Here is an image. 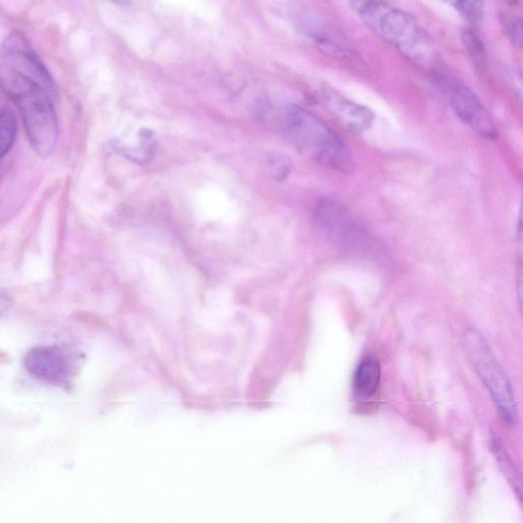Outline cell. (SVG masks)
Segmentation results:
<instances>
[{
	"mask_svg": "<svg viewBox=\"0 0 523 523\" xmlns=\"http://www.w3.org/2000/svg\"><path fill=\"white\" fill-rule=\"evenodd\" d=\"M463 346L473 367L490 392L506 424L517 420V409L509 380L494 356L490 346L479 331L468 329L463 336Z\"/></svg>",
	"mask_w": 523,
	"mask_h": 523,
	"instance_id": "obj_5",
	"label": "cell"
},
{
	"mask_svg": "<svg viewBox=\"0 0 523 523\" xmlns=\"http://www.w3.org/2000/svg\"><path fill=\"white\" fill-rule=\"evenodd\" d=\"M441 2L453 8L472 24H480L484 18L483 0H441Z\"/></svg>",
	"mask_w": 523,
	"mask_h": 523,
	"instance_id": "obj_12",
	"label": "cell"
},
{
	"mask_svg": "<svg viewBox=\"0 0 523 523\" xmlns=\"http://www.w3.org/2000/svg\"><path fill=\"white\" fill-rule=\"evenodd\" d=\"M112 2L117 3L119 5H126L127 0H112Z\"/></svg>",
	"mask_w": 523,
	"mask_h": 523,
	"instance_id": "obj_18",
	"label": "cell"
},
{
	"mask_svg": "<svg viewBox=\"0 0 523 523\" xmlns=\"http://www.w3.org/2000/svg\"><path fill=\"white\" fill-rule=\"evenodd\" d=\"M8 67L41 86L53 97L57 86L49 70L33 50L32 45L21 32H13L2 46Z\"/></svg>",
	"mask_w": 523,
	"mask_h": 523,
	"instance_id": "obj_6",
	"label": "cell"
},
{
	"mask_svg": "<svg viewBox=\"0 0 523 523\" xmlns=\"http://www.w3.org/2000/svg\"><path fill=\"white\" fill-rule=\"evenodd\" d=\"M382 367L377 359L369 357L359 365L354 379L356 392L364 398L373 396L380 383Z\"/></svg>",
	"mask_w": 523,
	"mask_h": 523,
	"instance_id": "obj_10",
	"label": "cell"
},
{
	"mask_svg": "<svg viewBox=\"0 0 523 523\" xmlns=\"http://www.w3.org/2000/svg\"><path fill=\"white\" fill-rule=\"evenodd\" d=\"M270 168L276 178L282 179L287 177L292 170L291 160L284 155L273 154L270 159Z\"/></svg>",
	"mask_w": 523,
	"mask_h": 523,
	"instance_id": "obj_15",
	"label": "cell"
},
{
	"mask_svg": "<svg viewBox=\"0 0 523 523\" xmlns=\"http://www.w3.org/2000/svg\"><path fill=\"white\" fill-rule=\"evenodd\" d=\"M350 5L371 31L405 58L426 68L435 65L437 51L433 39L409 14L385 0H350Z\"/></svg>",
	"mask_w": 523,
	"mask_h": 523,
	"instance_id": "obj_1",
	"label": "cell"
},
{
	"mask_svg": "<svg viewBox=\"0 0 523 523\" xmlns=\"http://www.w3.org/2000/svg\"><path fill=\"white\" fill-rule=\"evenodd\" d=\"M14 306V300L7 294H0V317L5 315Z\"/></svg>",
	"mask_w": 523,
	"mask_h": 523,
	"instance_id": "obj_16",
	"label": "cell"
},
{
	"mask_svg": "<svg viewBox=\"0 0 523 523\" xmlns=\"http://www.w3.org/2000/svg\"><path fill=\"white\" fill-rule=\"evenodd\" d=\"M501 22L505 33L517 49L522 47V19L514 13H504L501 16Z\"/></svg>",
	"mask_w": 523,
	"mask_h": 523,
	"instance_id": "obj_13",
	"label": "cell"
},
{
	"mask_svg": "<svg viewBox=\"0 0 523 523\" xmlns=\"http://www.w3.org/2000/svg\"><path fill=\"white\" fill-rule=\"evenodd\" d=\"M0 84L20 110L30 145L41 158L54 154L59 125L51 95L10 67L0 71Z\"/></svg>",
	"mask_w": 523,
	"mask_h": 523,
	"instance_id": "obj_2",
	"label": "cell"
},
{
	"mask_svg": "<svg viewBox=\"0 0 523 523\" xmlns=\"http://www.w3.org/2000/svg\"><path fill=\"white\" fill-rule=\"evenodd\" d=\"M28 372L47 384L66 387L74 374V363L70 353L55 347H36L25 358Z\"/></svg>",
	"mask_w": 523,
	"mask_h": 523,
	"instance_id": "obj_7",
	"label": "cell"
},
{
	"mask_svg": "<svg viewBox=\"0 0 523 523\" xmlns=\"http://www.w3.org/2000/svg\"><path fill=\"white\" fill-rule=\"evenodd\" d=\"M449 93L451 106L464 124L481 136H498L494 120L477 94L458 81L450 84Z\"/></svg>",
	"mask_w": 523,
	"mask_h": 523,
	"instance_id": "obj_8",
	"label": "cell"
},
{
	"mask_svg": "<svg viewBox=\"0 0 523 523\" xmlns=\"http://www.w3.org/2000/svg\"><path fill=\"white\" fill-rule=\"evenodd\" d=\"M315 219L328 239L343 251L360 257L376 255L378 245L374 237L337 200L318 201Z\"/></svg>",
	"mask_w": 523,
	"mask_h": 523,
	"instance_id": "obj_4",
	"label": "cell"
},
{
	"mask_svg": "<svg viewBox=\"0 0 523 523\" xmlns=\"http://www.w3.org/2000/svg\"><path fill=\"white\" fill-rule=\"evenodd\" d=\"M287 129L295 144L317 162L344 174L354 172L355 162L345 142L313 114L292 107Z\"/></svg>",
	"mask_w": 523,
	"mask_h": 523,
	"instance_id": "obj_3",
	"label": "cell"
},
{
	"mask_svg": "<svg viewBox=\"0 0 523 523\" xmlns=\"http://www.w3.org/2000/svg\"><path fill=\"white\" fill-rule=\"evenodd\" d=\"M385 2H387V0H385Z\"/></svg>",
	"mask_w": 523,
	"mask_h": 523,
	"instance_id": "obj_19",
	"label": "cell"
},
{
	"mask_svg": "<svg viewBox=\"0 0 523 523\" xmlns=\"http://www.w3.org/2000/svg\"><path fill=\"white\" fill-rule=\"evenodd\" d=\"M462 43L468 53L475 59L483 60L485 56L484 44L472 32H464L461 36Z\"/></svg>",
	"mask_w": 523,
	"mask_h": 523,
	"instance_id": "obj_14",
	"label": "cell"
},
{
	"mask_svg": "<svg viewBox=\"0 0 523 523\" xmlns=\"http://www.w3.org/2000/svg\"><path fill=\"white\" fill-rule=\"evenodd\" d=\"M17 136V118L14 111L4 106L0 109V160L12 149Z\"/></svg>",
	"mask_w": 523,
	"mask_h": 523,
	"instance_id": "obj_11",
	"label": "cell"
},
{
	"mask_svg": "<svg viewBox=\"0 0 523 523\" xmlns=\"http://www.w3.org/2000/svg\"><path fill=\"white\" fill-rule=\"evenodd\" d=\"M322 100L327 110L348 130L361 133L371 127L373 112L359 105L332 88H325Z\"/></svg>",
	"mask_w": 523,
	"mask_h": 523,
	"instance_id": "obj_9",
	"label": "cell"
},
{
	"mask_svg": "<svg viewBox=\"0 0 523 523\" xmlns=\"http://www.w3.org/2000/svg\"><path fill=\"white\" fill-rule=\"evenodd\" d=\"M502 2H504L505 4H508L510 6H514V5H517L518 0H502Z\"/></svg>",
	"mask_w": 523,
	"mask_h": 523,
	"instance_id": "obj_17",
	"label": "cell"
}]
</instances>
